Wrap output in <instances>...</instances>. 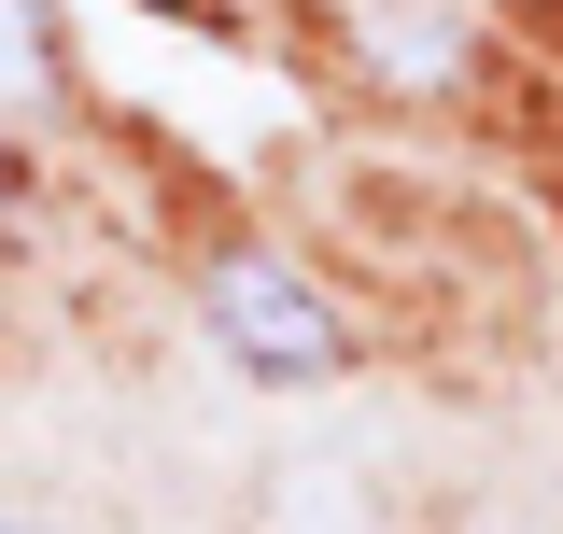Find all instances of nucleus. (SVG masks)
<instances>
[{
    "instance_id": "f03ea898",
    "label": "nucleus",
    "mask_w": 563,
    "mask_h": 534,
    "mask_svg": "<svg viewBox=\"0 0 563 534\" xmlns=\"http://www.w3.org/2000/svg\"><path fill=\"white\" fill-rule=\"evenodd\" d=\"M57 99V29L43 0H0V113H43Z\"/></svg>"
},
{
    "instance_id": "f257e3e1",
    "label": "nucleus",
    "mask_w": 563,
    "mask_h": 534,
    "mask_svg": "<svg viewBox=\"0 0 563 534\" xmlns=\"http://www.w3.org/2000/svg\"><path fill=\"white\" fill-rule=\"evenodd\" d=\"M198 310H211V337H225L254 380H339V310H324L282 254H225L198 281Z\"/></svg>"
},
{
    "instance_id": "7ed1b4c3",
    "label": "nucleus",
    "mask_w": 563,
    "mask_h": 534,
    "mask_svg": "<svg viewBox=\"0 0 563 534\" xmlns=\"http://www.w3.org/2000/svg\"><path fill=\"white\" fill-rule=\"evenodd\" d=\"M0 534H29V521H0Z\"/></svg>"
}]
</instances>
